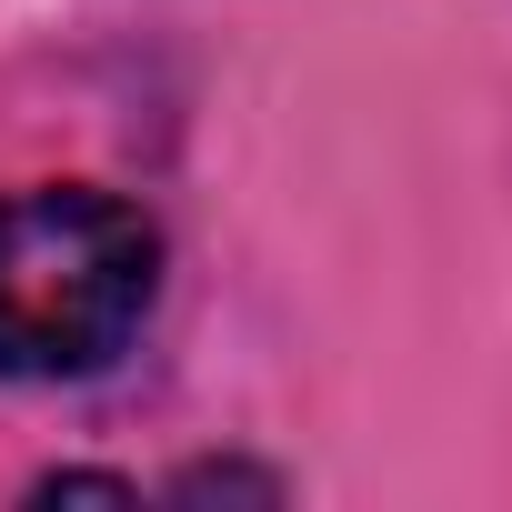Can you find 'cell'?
Instances as JSON below:
<instances>
[{
    "instance_id": "obj_2",
    "label": "cell",
    "mask_w": 512,
    "mask_h": 512,
    "mask_svg": "<svg viewBox=\"0 0 512 512\" xmlns=\"http://www.w3.org/2000/svg\"><path fill=\"white\" fill-rule=\"evenodd\" d=\"M31 502H141V482L131 472H41Z\"/></svg>"
},
{
    "instance_id": "obj_3",
    "label": "cell",
    "mask_w": 512,
    "mask_h": 512,
    "mask_svg": "<svg viewBox=\"0 0 512 512\" xmlns=\"http://www.w3.org/2000/svg\"><path fill=\"white\" fill-rule=\"evenodd\" d=\"M171 492H181V502H211V492H251V502H282V482H272V472H241V462H201V472H181Z\"/></svg>"
},
{
    "instance_id": "obj_1",
    "label": "cell",
    "mask_w": 512,
    "mask_h": 512,
    "mask_svg": "<svg viewBox=\"0 0 512 512\" xmlns=\"http://www.w3.org/2000/svg\"><path fill=\"white\" fill-rule=\"evenodd\" d=\"M161 292V231L101 181L0 191V382L111 372Z\"/></svg>"
}]
</instances>
